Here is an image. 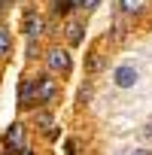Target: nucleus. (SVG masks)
<instances>
[{"label": "nucleus", "instance_id": "3", "mask_svg": "<svg viewBox=\"0 0 152 155\" xmlns=\"http://www.w3.org/2000/svg\"><path fill=\"white\" fill-rule=\"evenodd\" d=\"M113 79H116L119 88H131V85L137 82V70H134L131 64H122V67H116V76H113Z\"/></svg>", "mask_w": 152, "mask_h": 155}, {"label": "nucleus", "instance_id": "7", "mask_svg": "<svg viewBox=\"0 0 152 155\" xmlns=\"http://www.w3.org/2000/svg\"><path fill=\"white\" fill-rule=\"evenodd\" d=\"M119 6H122V12H140L146 6V0H119Z\"/></svg>", "mask_w": 152, "mask_h": 155}, {"label": "nucleus", "instance_id": "12", "mask_svg": "<svg viewBox=\"0 0 152 155\" xmlns=\"http://www.w3.org/2000/svg\"><path fill=\"white\" fill-rule=\"evenodd\" d=\"M125 155H152V152H149V149H128Z\"/></svg>", "mask_w": 152, "mask_h": 155}, {"label": "nucleus", "instance_id": "8", "mask_svg": "<svg viewBox=\"0 0 152 155\" xmlns=\"http://www.w3.org/2000/svg\"><path fill=\"white\" fill-rule=\"evenodd\" d=\"M9 49H12V40H9V34L3 28H0V55H6Z\"/></svg>", "mask_w": 152, "mask_h": 155}, {"label": "nucleus", "instance_id": "5", "mask_svg": "<svg viewBox=\"0 0 152 155\" xmlns=\"http://www.w3.org/2000/svg\"><path fill=\"white\" fill-rule=\"evenodd\" d=\"M25 31H28V34H31V37H37V34H40V31H43V18H40V15H37V12H31V15H28V18H25Z\"/></svg>", "mask_w": 152, "mask_h": 155}, {"label": "nucleus", "instance_id": "4", "mask_svg": "<svg viewBox=\"0 0 152 155\" xmlns=\"http://www.w3.org/2000/svg\"><path fill=\"white\" fill-rule=\"evenodd\" d=\"M52 97H55V82H49V79L37 82V91H34V101H52Z\"/></svg>", "mask_w": 152, "mask_h": 155}, {"label": "nucleus", "instance_id": "6", "mask_svg": "<svg viewBox=\"0 0 152 155\" xmlns=\"http://www.w3.org/2000/svg\"><path fill=\"white\" fill-rule=\"evenodd\" d=\"M64 34H67V40H70V43H79V40H82V25H79V21H70Z\"/></svg>", "mask_w": 152, "mask_h": 155}, {"label": "nucleus", "instance_id": "9", "mask_svg": "<svg viewBox=\"0 0 152 155\" xmlns=\"http://www.w3.org/2000/svg\"><path fill=\"white\" fill-rule=\"evenodd\" d=\"M34 91H37V82H28V85H21V101H34Z\"/></svg>", "mask_w": 152, "mask_h": 155}, {"label": "nucleus", "instance_id": "11", "mask_svg": "<svg viewBox=\"0 0 152 155\" xmlns=\"http://www.w3.org/2000/svg\"><path fill=\"white\" fill-rule=\"evenodd\" d=\"M76 3H79L82 9H94V6H97V0H76Z\"/></svg>", "mask_w": 152, "mask_h": 155}, {"label": "nucleus", "instance_id": "1", "mask_svg": "<svg viewBox=\"0 0 152 155\" xmlns=\"http://www.w3.org/2000/svg\"><path fill=\"white\" fill-rule=\"evenodd\" d=\"M46 64H49V70H55V73H67V70L73 67L67 49H49V52H46Z\"/></svg>", "mask_w": 152, "mask_h": 155}, {"label": "nucleus", "instance_id": "2", "mask_svg": "<svg viewBox=\"0 0 152 155\" xmlns=\"http://www.w3.org/2000/svg\"><path fill=\"white\" fill-rule=\"evenodd\" d=\"M3 146H9V152H25V125H12L3 134Z\"/></svg>", "mask_w": 152, "mask_h": 155}, {"label": "nucleus", "instance_id": "10", "mask_svg": "<svg viewBox=\"0 0 152 155\" xmlns=\"http://www.w3.org/2000/svg\"><path fill=\"white\" fill-rule=\"evenodd\" d=\"M34 122L40 125V131H49V128H52V116H46V113H40V116H37Z\"/></svg>", "mask_w": 152, "mask_h": 155}]
</instances>
